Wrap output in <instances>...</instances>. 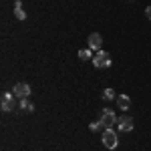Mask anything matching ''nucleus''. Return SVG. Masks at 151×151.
Instances as JSON below:
<instances>
[{
    "instance_id": "nucleus-6",
    "label": "nucleus",
    "mask_w": 151,
    "mask_h": 151,
    "mask_svg": "<svg viewBox=\"0 0 151 151\" xmlns=\"http://www.w3.org/2000/svg\"><path fill=\"white\" fill-rule=\"evenodd\" d=\"M117 127H119V131H131L133 129V119L129 115L117 117Z\"/></svg>"
},
{
    "instance_id": "nucleus-10",
    "label": "nucleus",
    "mask_w": 151,
    "mask_h": 151,
    "mask_svg": "<svg viewBox=\"0 0 151 151\" xmlns=\"http://www.w3.org/2000/svg\"><path fill=\"white\" fill-rule=\"evenodd\" d=\"M103 99H105V101L115 99V91H113V89H105V91H103Z\"/></svg>"
},
{
    "instance_id": "nucleus-3",
    "label": "nucleus",
    "mask_w": 151,
    "mask_h": 151,
    "mask_svg": "<svg viewBox=\"0 0 151 151\" xmlns=\"http://www.w3.org/2000/svg\"><path fill=\"white\" fill-rule=\"evenodd\" d=\"M0 107H2V111H12V109H16V97H14V93H2Z\"/></svg>"
},
{
    "instance_id": "nucleus-4",
    "label": "nucleus",
    "mask_w": 151,
    "mask_h": 151,
    "mask_svg": "<svg viewBox=\"0 0 151 151\" xmlns=\"http://www.w3.org/2000/svg\"><path fill=\"white\" fill-rule=\"evenodd\" d=\"M99 123L103 125V129H109L111 125H115L117 123V117L113 111H109V109H105L103 113H101V119H99Z\"/></svg>"
},
{
    "instance_id": "nucleus-5",
    "label": "nucleus",
    "mask_w": 151,
    "mask_h": 151,
    "mask_svg": "<svg viewBox=\"0 0 151 151\" xmlns=\"http://www.w3.org/2000/svg\"><path fill=\"white\" fill-rule=\"evenodd\" d=\"M12 93H14V97H18V99H26L30 95V85L28 83H16L14 89H12Z\"/></svg>"
},
{
    "instance_id": "nucleus-2",
    "label": "nucleus",
    "mask_w": 151,
    "mask_h": 151,
    "mask_svg": "<svg viewBox=\"0 0 151 151\" xmlns=\"http://www.w3.org/2000/svg\"><path fill=\"white\" fill-rule=\"evenodd\" d=\"M103 145L107 147V149H115L117 147V133L113 131V129L109 127V129H105L103 131Z\"/></svg>"
},
{
    "instance_id": "nucleus-9",
    "label": "nucleus",
    "mask_w": 151,
    "mask_h": 151,
    "mask_svg": "<svg viewBox=\"0 0 151 151\" xmlns=\"http://www.w3.org/2000/svg\"><path fill=\"white\" fill-rule=\"evenodd\" d=\"M91 57H93V50H91V48H83V50H79V58H81V60H89Z\"/></svg>"
},
{
    "instance_id": "nucleus-1",
    "label": "nucleus",
    "mask_w": 151,
    "mask_h": 151,
    "mask_svg": "<svg viewBox=\"0 0 151 151\" xmlns=\"http://www.w3.org/2000/svg\"><path fill=\"white\" fill-rule=\"evenodd\" d=\"M93 65L97 67V69L111 67V57H109V52H105V50H97V55L93 57Z\"/></svg>"
},
{
    "instance_id": "nucleus-14",
    "label": "nucleus",
    "mask_w": 151,
    "mask_h": 151,
    "mask_svg": "<svg viewBox=\"0 0 151 151\" xmlns=\"http://www.w3.org/2000/svg\"><path fill=\"white\" fill-rule=\"evenodd\" d=\"M145 16L151 20V6H147V8H145Z\"/></svg>"
},
{
    "instance_id": "nucleus-8",
    "label": "nucleus",
    "mask_w": 151,
    "mask_h": 151,
    "mask_svg": "<svg viewBox=\"0 0 151 151\" xmlns=\"http://www.w3.org/2000/svg\"><path fill=\"white\" fill-rule=\"evenodd\" d=\"M117 105H119V109H129L131 107V99H129L127 95H121V97H117Z\"/></svg>"
},
{
    "instance_id": "nucleus-7",
    "label": "nucleus",
    "mask_w": 151,
    "mask_h": 151,
    "mask_svg": "<svg viewBox=\"0 0 151 151\" xmlns=\"http://www.w3.org/2000/svg\"><path fill=\"white\" fill-rule=\"evenodd\" d=\"M101 45H103V36L99 35V32L89 35V48L91 50H101Z\"/></svg>"
},
{
    "instance_id": "nucleus-11",
    "label": "nucleus",
    "mask_w": 151,
    "mask_h": 151,
    "mask_svg": "<svg viewBox=\"0 0 151 151\" xmlns=\"http://www.w3.org/2000/svg\"><path fill=\"white\" fill-rule=\"evenodd\" d=\"M20 109H24V111H28V113H30V111H35V107H32V105L28 103L26 99H20Z\"/></svg>"
},
{
    "instance_id": "nucleus-13",
    "label": "nucleus",
    "mask_w": 151,
    "mask_h": 151,
    "mask_svg": "<svg viewBox=\"0 0 151 151\" xmlns=\"http://www.w3.org/2000/svg\"><path fill=\"white\" fill-rule=\"evenodd\" d=\"M101 127H103V125H101L99 121H97V123H91V125H89V129H91V131H99Z\"/></svg>"
},
{
    "instance_id": "nucleus-12",
    "label": "nucleus",
    "mask_w": 151,
    "mask_h": 151,
    "mask_svg": "<svg viewBox=\"0 0 151 151\" xmlns=\"http://www.w3.org/2000/svg\"><path fill=\"white\" fill-rule=\"evenodd\" d=\"M14 16H16L18 20H24V18H26V12H24L22 8H14Z\"/></svg>"
}]
</instances>
